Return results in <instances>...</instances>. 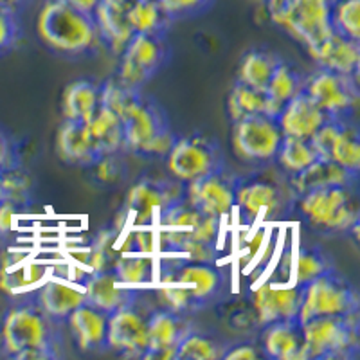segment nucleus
<instances>
[{"label":"nucleus","instance_id":"nucleus-1","mask_svg":"<svg viewBox=\"0 0 360 360\" xmlns=\"http://www.w3.org/2000/svg\"><path fill=\"white\" fill-rule=\"evenodd\" d=\"M218 288L220 274L211 263L191 262L176 254L160 259L157 299L166 310L180 315L198 310Z\"/></svg>","mask_w":360,"mask_h":360},{"label":"nucleus","instance_id":"nucleus-2","mask_svg":"<svg viewBox=\"0 0 360 360\" xmlns=\"http://www.w3.org/2000/svg\"><path fill=\"white\" fill-rule=\"evenodd\" d=\"M58 323L37 303H20L2 315L0 349L18 360H44L58 356Z\"/></svg>","mask_w":360,"mask_h":360},{"label":"nucleus","instance_id":"nucleus-3","mask_svg":"<svg viewBox=\"0 0 360 360\" xmlns=\"http://www.w3.org/2000/svg\"><path fill=\"white\" fill-rule=\"evenodd\" d=\"M37 31L47 47L62 54H82L99 41L92 15L47 0L37 18Z\"/></svg>","mask_w":360,"mask_h":360},{"label":"nucleus","instance_id":"nucleus-4","mask_svg":"<svg viewBox=\"0 0 360 360\" xmlns=\"http://www.w3.org/2000/svg\"><path fill=\"white\" fill-rule=\"evenodd\" d=\"M304 360L348 359L359 348V310L348 315H324L304 323Z\"/></svg>","mask_w":360,"mask_h":360},{"label":"nucleus","instance_id":"nucleus-5","mask_svg":"<svg viewBox=\"0 0 360 360\" xmlns=\"http://www.w3.org/2000/svg\"><path fill=\"white\" fill-rule=\"evenodd\" d=\"M299 209L314 227L324 231H349L359 224V205L352 186L311 189L299 197Z\"/></svg>","mask_w":360,"mask_h":360},{"label":"nucleus","instance_id":"nucleus-6","mask_svg":"<svg viewBox=\"0 0 360 360\" xmlns=\"http://www.w3.org/2000/svg\"><path fill=\"white\" fill-rule=\"evenodd\" d=\"M359 310V295L346 279L328 269L321 276L303 285V299L297 321L304 323L324 315H348Z\"/></svg>","mask_w":360,"mask_h":360},{"label":"nucleus","instance_id":"nucleus-7","mask_svg":"<svg viewBox=\"0 0 360 360\" xmlns=\"http://www.w3.org/2000/svg\"><path fill=\"white\" fill-rule=\"evenodd\" d=\"M270 20L311 49L333 33L332 0H288Z\"/></svg>","mask_w":360,"mask_h":360},{"label":"nucleus","instance_id":"nucleus-8","mask_svg":"<svg viewBox=\"0 0 360 360\" xmlns=\"http://www.w3.org/2000/svg\"><path fill=\"white\" fill-rule=\"evenodd\" d=\"M166 159H168V169L173 179L184 184L220 172L224 164L218 143L207 139L204 135L176 139Z\"/></svg>","mask_w":360,"mask_h":360},{"label":"nucleus","instance_id":"nucleus-9","mask_svg":"<svg viewBox=\"0 0 360 360\" xmlns=\"http://www.w3.org/2000/svg\"><path fill=\"white\" fill-rule=\"evenodd\" d=\"M283 141L278 121L269 115L256 114L234 121V153L247 162H269L276 157Z\"/></svg>","mask_w":360,"mask_h":360},{"label":"nucleus","instance_id":"nucleus-10","mask_svg":"<svg viewBox=\"0 0 360 360\" xmlns=\"http://www.w3.org/2000/svg\"><path fill=\"white\" fill-rule=\"evenodd\" d=\"M311 146L319 159L332 160L353 173L360 169V137L359 130L342 117H330L310 137Z\"/></svg>","mask_w":360,"mask_h":360},{"label":"nucleus","instance_id":"nucleus-11","mask_svg":"<svg viewBox=\"0 0 360 360\" xmlns=\"http://www.w3.org/2000/svg\"><path fill=\"white\" fill-rule=\"evenodd\" d=\"M119 56V79L134 89H141L160 69L166 58V47L162 37L135 33Z\"/></svg>","mask_w":360,"mask_h":360},{"label":"nucleus","instance_id":"nucleus-12","mask_svg":"<svg viewBox=\"0 0 360 360\" xmlns=\"http://www.w3.org/2000/svg\"><path fill=\"white\" fill-rule=\"evenodd\" d=\"M304 92L314 99L330 117H342L359 103L356 76L319 69L307 83Z\"/></svg>","mask_w":360,"mask_h":360},{"label":"nucleus","instance_id":"nucleus-13","mask_svg":"<svg viewBox=\"0 0 360 360\" xmlns=\"http://www.w3.org/2000/svg\"><path fill=\"white\" fill-rule=\"evenodd\" d=\"M148 317L134 304V299L124 307L108 314L107 346L115 353L141 356L148 348Z\"/></svg>","mask_w":360,"mask_h":360},{"label":"nucleus","instance_id":"nucleus-14","mask_svg":"<svg viewBox=\"0 0 360 360\" xmlns=\"http://www.w3.org/2000/svg\"><path fill=\"white\" fill-rule=\"evenodd\" d=\"M234 186L220 172L188 182L184 198L204 214L221 220L234 209Z\"/></svg>","mask_w":360,"mask_h":360},{"label":"nucleus","instance_id":"nucleus-15","mask_svg":"<svg viewBox=\"0 0 360 360\" xmlns=\"http://www.w3.org/2000/svg\"><path fill=\"white\" fill-rule=\"evenodd\" d=\"M188 332V323L180 314L166 308L152 311L148 317V348L141 359L173 360L176 346Z\"/></svg>","mask_w":360,"mask_h":360},{"label":"nucleus","instance_id":"nucleus-16","mask_svg":"<svg viewBox=\"0 0 360 360\" xmlns=\"http://www.w3.org/2000/svg\"><path fill=\"white\" fill-rule=\"evenodd\" d=\"M186 188L179 182H152L143 180L128 191L127 209L135 214L137 224H150L155 217V211H164L169 205L184 198Z\"/></svg>","mask_w":360,"mask_h":360},{"label":"nucleus","instance_id":"nucleus-17","mask_svg":"<svg viewBox=\"0 0 360 360\" xmlns=\"http://www.w3.org/2000/svg\"><path fill=\"white\" fill-rule=\"evenodd\" d=\"M303 299V287H278L274 283H263L254 292V308L259 324H270L276 321L297 319Z\"/></svg>","mask_w":360,"mask_h":360},{"label":"nucleus","instance_id":"nucleus-18","mask_svg":"<svg viewBox=\"0 0 360 360\" xmlns=\"http://www.w3.org/2000/svg\"><path fill=\"white\" fill-rule=\"evenodd\" d=\"M124 127V148L130 152L141 153L153 137L160 134L164 128H168V119L164 112L153 101H148L141 96L137 99L127 117L123 119Z\"/></svg>","mask_w":360,"mask_h":360},{"label":"nucleus","instance_id":"nucleus-19","mask_svg":"<svg viewBox=\"0 0 360 360\" xmlns=\"http://www.w3.org/2000/svg\"><path fill=\"white\" fill-rule=\"evenodd\" d=\"M328 119H330V115L303 89L283 107L281 114L278 115L276 121H278L283 135L310 139Z\"/></svg>","mask_w":360,"mask_h":360},{"label":"nucleus","instance_id":"nucleus-20","mask_svg":"<svg viewBox=\"0 0 360 360\" xmlns=\"http://www.w3.org/2000/svg\"><path fill=\"white\" fill-rule=\"evenodd\" d=\"M319 69L332 72L359 76L360 69V41L346 38L339 33H332L326 40L311 49H307Z\"/></svg>","mask_w":360,"mask_h":360},{"label":"nucleus","instance_id":"nucleus-21","mask_svg":"<svg viewBox=\"0 0 360 360\" xmlns=\"http://www.w3.org/2000/svg\"><path fill=\"white\" fill-rule=\"evenodd\" d=\"M263 352L276 360H304L303 326L297 319L265 324L262 337Z\"/></svg>","mask_w":360,"mask_h":360},{"label":"nucleus","instance_id":"nucleus-22","mask_svg":"<svg viewBox=\"0 0 360 360\" xmlns=\"http://www.w3.org/2000/svg\"><path fill=\"white\" fill-rule=\"evenodd\" d=\"M74 340L83 352H92L107 346L108 314L92 307L85 301L76 310L70 311L65 321Z\"/></svg>","mask_w":360,"mask_h":360},{"label":"nucleus","instance_id":"nucleus-23","mask_svg":"<svg viewBox=\"0 0 360 360\" xmlns=\"http://www.w3.org/2000/svg\"><path fill=\"white\" fill-rule=\"evenodd\" d=\"M119 281L112 270L103 272H90L83 281V292H85L86 303L99 310L112 314L117 308L124 307L134 299L130 288Z\"/></svg>","mask_w":360,"mask_h":360},{"label":"nucleus","instance_id":"nucleus-24","mask_svg":"<svg viewBox=\"0 0 360 360\" xmlns=\"http://www.w3.org/2000/svg\"><path fill=\"white\" fill-rule=\"evenodd\" d=\"M85 301V292L60 279H49L40 285L34 299V303L44 310V314L58 324L65 323L70 311Z\"/></svg>","mask_w":360,"mask_h":360},{"label":"nucleus","instance_id":"nucleus-25","mask_svg":"<svg viewBox=\"0 0 360 360\" xmlns=\"http://www.w3.org/2000/svg\"><path fill=\"white\" fill-rule=\"evenodd\" d=\"M356 175L359 173L349 172L332 160L317 159L307 169L292 175L290 184L292 189L297 193V197H301L304 193L319 188H332V186H352L353 188V184L356 182Z\"/></svg>","mask_w":360,"mask_h":360},{"label":"nucleus","instance_id":"nucleus-26","mask_svg":"<svg viewBox=\"0 0 360 360\" xmlns=\"http://www.w3.org/2000/svg\"><path fill=\"white\" fill-rule=\"evenodd\" d=\"M56 152L63 162L72 166H92L99 159L82 121L65 119L56 135Z\"/></svg>","mask_w":360,"mask_h":360},{"label":"nucleus","instance_id":"nucleus-27","mask_svg":"<svg viewBox=\"0 0 360 360\" xmlns=\"http://www.w3.org/2000/svg\"><path fill=\"white\" fill-rule=\"evenodd\" d=\"M45 276L47 266L44 263L29 262L24 254L8 252L0 265V288L8 294H17L29 287H38Z\"/></svg>","mask_w":360,"mask_h":360},{"label":"nucleus","instance_id":"nucleus-28","mask_svg":"<svg viewBox=\"0 0 360 360\" xmlns=\"http://www.w3.org/2000/svg\"><path fill=\"white\" fill-rule=\"evenodd\" d=\"M281 110L283 105H279L278 101L270 98L265 90L252 89V86L245 85L242 82H238L233 86L229 98H227V112H229V117L233 119V123L256 114L278 119Z\"/></svg>","mask_w":360,"mask_h":360},{"label":"nucleus","instance_id":"nucleus-29","mask_svg":"<svg viewBox=\"0 0 360 360\" xmlns=\"http://www.w3.org/2000/svg\"><path fill=\"white\" fill-rule=\"evenodd\" d=\"M85 127L99 157L117 153L124 148L123 121L108 108L99 107L92 117L86 119Z\"/></svg>","mask_w":360,"mask_h":360},{"label":"nucleus","instance_id":"nucleus-30","mask_svg":"<svg viewBox=\"0 0 360 360\" xmlns=\"http://www.w3.org/2000/svg\"><path fill=\"white\" fill-rule=\"evenodd\" d=\"M92 17H94L96 27H98L99 40L105 41L112 49V53H123L127 44L135 34L130 22H128V13L99 2L92 13Z\"/></svg>","mask_w":360,"mask_h":360},{"label":"nucleus","instance_id":"nucleus-31","mask_svg":"<svg viewBox=\"0 0 360 360\" xmlns=\"http://www.w3.org/2000/svg\"><path fill=\"white\" fill-rule=\"evenodd\" d=\"M99 107H101V86L96 83L79 79L70 83L63 92L62 112L67 121L85 123Z\"/></svg>","mask_w":360,"mask_h":360},{"label":"nucleus","instance_id":"nucleus-32","mask_svg":"<svg viewBox=\"0 0 360 360\" xmlns=\"http://www.w3.org/2000/svg\"><path fill=\"white\" fill-rule=\"evenodd\" d=\"M234 204L240 207L243 217L258 218L263 213H272L279 205L276 186L269 182H249L234 189Z\"/></svg>","mask_w":360,"mask_h":360},{"label":"nucleus","instance_id":"nucleus-33","mask_svg":"<svg viewBox=\"0 0 360 360\" xmlns=\"http://www.w3.org/2000/svg\"><path fill=\"white\" fill-rule=\"evenodd\" d=\"M279 63L281 60L276 54L265 53V51H250L240 63L238 82L245 83L252 89L265 90Z\"/></svg>","mask_w":360,"mask_h":360},{"label":"nucleus","instance_id":"nucleus-34","mask_svg":"<svg viewBox=\"0 0 360 360\" xmlns=\"http://www.w3.org/2000/svg\"><path fill=\"white\" fill-rule=\"evenodd\" d=\"M128 22H130L134 33L162 37L172 18L160 8L159 0H137L128 9Z\"/></svg>","mask_w":360,"mask_h":360},{"label":"nucleus","instance_id":"nucleus-35","mask_svg":"<svg viewBox=\"0 0 360 360\" xmlns=\"http://www.w3.org/2000/svg\"><path fill=\"white\" fill-rule=\"evenodd\" d=\"M274 159H278L279 166L290 175L301 173L307 169L310 164L319 159L315 148L311 146L310 139H301V137H290L283 135V141L278 148Z\"/></svg>","mask_w":360,"mask_h":360},{"label":"nucleus","instance_id":"nucleus-36","mask_svg":"<svg viewBox=\"0 0 360 360\" xmlns=\"http://www.w3.org/2000/svg\"><path fill=\"white\" fill-rule=\"evenodd\" d=\"M110 270L123 285H144L153 281V259L150 254H121L114 259Z\"/></svg>","mask_w":360,"mask_h":360},{"label":"nucleus","instance_id":"nucleus-37","mask_svg":"<svg viewBox=\"0 0 360 360\" xmlns=\"http://www.w3.org/2000/svg\"><path fill=\"white\" fill-rule=\"evenodd\" d=\"M224 348L211 337L204 333L188 332L176 346V360H214L224 356Z\"/></svg>","mask_w":360,"mask_h":360},{"label":"nucleus","instance_id":"nucleus-38","mask_svg":"<svg viewBox=\"0 0 360 360\" xmlns=\"http://www.w3.org/2000/svg\"><path fill=\"white\" fill-rule=\"evenodd\" d=\"M0 191L2 200L11 202L15 207L25 204L31 193V176L15 162L6 164L0 168Z\"/></svg>","mask_w":360,"mask_h":360},{"label":"nucleus","instance_id":"nucleus-39","mask_svg":"<svg viewBox=\"0 0 360 360\" xmlns=\"http://www.w3.org/2000/svg\"><path fill=\"white\" fill-rule=\"evenodd\" d=\"M139 98V89H134V86L127 85V83H123L119 78L108 79L101 86V107L114 112L115 115L121 117V121L127 117V114L131 110V107H134Z\"/></svg>","mask_w":360,"mask_h":360},{"label":"nucleus","instance_id":"nucleus-40","mask_svg":"<svg viewBox=\"0 0 360 360\" xmlns=\"http://www.w3.org/2000/svg\"><path fill=\"white\" fill-rule=\"evenodd\" d=\"M304 89V82L301 79L297 72L287 63H279L278 69L274 70L272 78H270L269 85H266L265 92L270 98L278 101L279 105H287L295 94H299Z\"/></svg>","mask_w":360,"mask_h":360},{"label":"nucleus","instance_id":"nucleus-41","mask_svg":"<svg viewBox=\"0 0 360 360\" xmlns=\"http://www.w3.org/2000/svg\"><path fill=\"white\" fill-rule=\"evenodd\" d=\"M333 33L360 41V0H332Z\"/></svg>","mask_w":360,"mask_h":360},{"label":"nucleus","instance_id":"nucleus-42","mask_svg":"<svg viewBox=\"0 0 360 360\" xmlns=\"http://www.w3.org/2000/svg\"><path fill=\"white\" fill-rule=\"evenodd\" d=\"M330 269L324 259V256L321 252L314 249H304L297 254L294 265V274H295V283L297 285H307L311 279H315L317 276H321L323 272Z\"/></svg>","mask_w":360,"mask_h":360},{"label":"nucleus","instance_id":"nucleus-43","mask_svg":"<svg viewBox=\"0 0 360 360\" xmlns=\"http://www.w3.org/2000/svg\"><path fill=\"white\" fill-rule=\"evenodd\" d=\"M211 2H213V0H159L160 8L164 9V13H166L172 20L197 15V13L209 8Z\"/></svg>","mask_w":360,"mask_h":360},{"label":"nucleus","instance_id":"nucleus-44","mask_svg":"<svg viewBox=\"0 0 360 360\" xmlns=\"http://www.w3.org/2000/svg\"><path fill=\"white\" fill-rule=\"evenodd\" d=\"M18 37V24L15 17V9L8 6H0V53L11 47Z\"/></svg>","mask_w":360,"mask_h":360},{"label":"nucleus","instance_id":"nucleus-45","mask_svg":"<svg viewBox=\"0 0 360 360\" xmlns=\"http://www.w3.org/2000/svg\"><path fill=\"white\" fill-rule=\"evenodd\" d=\"M175 141H176V137H175V134H173L172 128L169 127L164 128V130L160 131L157 137H153V139L143 148L141 155L166 157L169 153V150L173 148V144H175Z\"/></svg>","mask_w":360,"mask_h":360},{"label":"nucleus","instance_id":"nucleus-46","mask_svg":"<svg viewBox=\"0 0 360 360\" xmlns=\"http://www.w3.org/2000/svg\"><path fill=\"white\" fill-rule=\"evenodd\" d=\"M92 166H98V179L101 182H114V180H117L119 173H121V164L115 159V153L101 155Z\"/></svg>","mask_w":360,"mask_h":360},{"label":"nucleus","instance_id":"nucleus-47","mask_svg":"<svg viewBox=\"0 0 360 360\" xmlns=\"http://www.w3.org/2000/svg\"><path fill=\"white\" fill-rule=\"evenodd\" d=\"M259 353L254 349V346H249V344H240V346H234L233 349L225 352L221 359L227 360H252L258 359Z\"/></svg>","mask_w":360,"mask_h":360},{"label":"nucleus","instance_id":"nucleus-48","mask_svg":"<svg viewBox=\"0 0 360 360\" xmlns=\"http://www.w3.org/2000/svg\"><path fill=\"white\" fill-rule=\"evenodd\" d=\"M15 205L11 202H0V234H8L13 229V217H15Z\"/></svg>","mask_w":360,"mask_h":360},{"label":"nucleus","instance_id":"nucleus-49","mask_svg":"<svg viewBox=\"0 0 360 360\" xmlns=\"http://www.w3.org/2000/svg\"><path fill=\"white\" fill-rule=\"evenodd\" d=\"M56 2H62V4L69 6V8L78 9V11H83V13H89V15H92L96 6L99 4V0H56Z\"/></svg>","mask_w":360,"mask_h":360},{"label":"nucleus","instance_id":"nucleus-50","mask_svg":"<svg viewBox=\"0 0 360 360\" xmlns=\"http://www.w3.org/2000/svg\"><path fill=\"white\" fill-rule=\"evenodd\" d=\"M9 162H13L11 148H9V141H8V137L4 135V131L0 130V168Z\"/></svg>","mask_w":360,"mask_h":360},{"label":"nucleus","instance_id":"nucleus-51","mask_svg":"<svg viewBox=\"0 0 360 360\" xmlns=\"http://www.w3.org/2000/svg\"><path fill=\"white\" fill-rule=\"evenodd\" d=\"M99 2H103V4L110 6V8H115V9H121V11H127L131 8V6L137 2V0H99Z\"/></svg>","mask_w":360,"mask_h":360},{"label":"nucleus","instance_id":"nucleus-52","mask_svg":"<svg viewBox=\"0 0 360 360\" xmlns=\"http://www.w3.org/2000/svg\"><path fill=\"white\" fill-rule=\"evenodd\" d=\"M288 0H265V8L269 11V15H274V13L281 11L285 6H287Z\"/></svg>","mask_w":360,"mask_h":360},{"label":"nucleus","instance_id":"nucleus-53","mask_svg":"<svg viewBox=\"0 0 360 360\" xmlns=\"http://www.w3.org/2000/svg\"><path fill=\"white\" fill-rule=\"evenodd\" d=\"M0 335H2V315H0Z\"/></svg>","mask_w":360,"mask_h":360},{"label":"nucleus","instance_id":"nucleus-54","mask_svg":"<svg viewBox=\"0 0 360 360\" xmlns=\"http://www.w3.org/2000/svg\"><path fill=\"white\" fill-rule=\"evenodd\" d=\"M0 202H2V191H0Z\"/></svg>","mask_w":360,"mask_h":360}]
</instances>
